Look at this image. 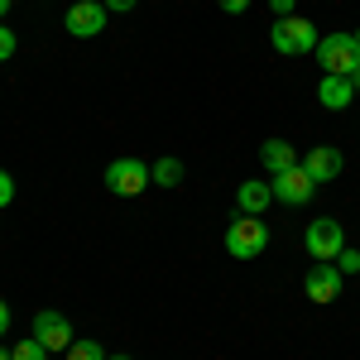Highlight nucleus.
I'll list each match as a JSON object with an SVG mask.
<instances>
[{"label": "nucleus", "instance_id": "f257e3e1", "mask_svg": "<svg viewBox=\"0 0 360 360\" xmlns=\"http://www.w3.org/2000/svg\"><path fill=\"white\" fill-rule=\"evenodd\" d=\"M269 44H274V53H283V58L317 53V25L303 20V15H283V20H274V29H269Z\"/></svg>", "mask_w": 360, "mask_h": 360}, {"label": "nucleus", "instance_id": "f03ea898", "mask_svg": "<svg viewBox=\"0 0 360 360\" xmlns=\"http://www.w3.org/2000/svg\"><path fill=\"white\" fill-rule=\"evenodd\" d=\"M317 63H322L327 77H356L360 72L356 39H351V34H327V39H317Z\"/></svg>", "mask_w": 360, "mask_h": 360}, {"label": "nucleus", "instance_id": "7ed1b4c3", "mask_svg": "<svg viewBox=\"0 0 360 360\" xmlns=\"http://www.w3.org/2000/svg\"><path fill=\"white\" fill-rule=\"evenodd\" d=\"M226 250H231L236 259H255V255H264V250H269V226L259 221V217L236 212V221L226 226Z\"/></svg>", "mask_w": 360, "mask_h": 360}, {"label": "nucleus", "instance_id": "20e7f679", "mask_svg": "<svg viewBox=\"0 0 360 360\" xmlns=\"http://www.w3.org/2000/svg\"><path fill=\"white\" fill-rule=\"evenodd\" d=\"M303 250L312 255V259H336V255L346 250V231H341V221H336V217H317V221H307Z\"/></svg>", "mask_w": 360, "mask_h": 360}, {"label": "nucleus", "instance_id": "39448f33", "mask_svg": "<svg viewBox=\"0 0 360 360\" xmlns=\"http://www.w3.org/2000/svg\"><path fill=\"white\" fill-rule=\"evenodd\" d=\"M154 178H149V164L144 159H115L111 168H106V193H115V197H139L144 188H149Z\"/></svg>", "mask_w": 360, "mask_h": 360}, {"label": "nucleus", "instance_id": "423d86ee", "mask_svg": "<svg viewBox=\"0 0 360 360\" xmlns=\"http://www.w3.org/2000/svg\"><path fill=\"white\" fill-rule=\"evenodd\" d=\"M341 283H346V274L336 269V259H312V269L303 274V293L312 303H336Z\"/></svg>", "mask_w": 360, "mask_h": 360}, {"label": "nucleus", "instance_id": "0eeeda50", "mask_svg": "<svg viewBox=\"0 0 360 360\" xmlns=\"http://www.w3.org/2000/svg\"><path fill=\"white\" fill-rule=\"evenodd\" d=\"M106 5L101 0H72L68 5V15H63V29L72 34V39H96L101 29H106Z\"/></svg>", "mask_w": 360, "mask_h": 360}, {"label": "nucleus", "instance_id": "6e6552de", "mask_svg": "<svg viewBox=\"0 0 360 360\" xmlns=\"http://www.w3.org/2000/svg\"><path fill=\"white\" fill-rule=\"evenodd\" d=\"M269 188H274V202H283V207H307L312 202V193H317V183L307 178V168H288V173H274L269 178Z\"/></svg>", "mask_w": 360, "mask_h": 360}, {"label": "nucleus", "instance_id": "1a4fd4ad", "mask_svg": "<svg viewBox=\"0 0 360 360\" xmlns=\"http://www.w3.org/2000/svg\"><path fill=\"white\" fill-rule=\"evenodd\" d=\"M298 164L307 168V178H312V183H332L336 173L346 168V154H341L336 144H312V149H307Z\"/></svg>", "mask_w": 360, "mask_h": 360}, {"label": "nucleus", "instance_id": "9d476101", "mask_svg": "<svg viewBox=\"0 0 360 360\" xmlns=\"http://www.w3.org/2000/svg\"><path fill=\"white\" fill-rule=\"evenodd\" d=\"M34 336L49 346V351H68L77 336H72V322L63 317V312H53V307H44L39 317H34Z\"/></svg>", "mask_w": 360, "mask_h": 360}, {"label": "nucleus", "instance_id": "9b49d317", "mask_svg": "<svg viewBox=\"0 0 360 360\" xmlns=\"http://www.w3.org/2000/svg\"><path fill=\"white\" fill-rule=\"evenodd\" d=\"M356 77H327L322 72V82H317V101L327 106V111H346L351 101H356Z\"/></svg>", "mask_w": 360, "mask_h": 360}, {"label": "nucleus", "instance_id": "f8f14e48", "mask_svg": "<svg viewBox=\"0 0 360 360\" xmlns=\"http://www.w3.org/2000/svg\"><path fill=\"white\" fill-rule=\"evenodd\" d=\"M236 207H240L245 217H264V212L274 207V188L259 183V178H245V183L236 188Z\"/></svg>", "mask_w": 360, "mask_h": 360}, {"label": "nucleus", "instance_id": "ddd939ff", "mask_svg": "<svg viewBox=\"0 0 360 360\" xmlns=\"http://www.w3.org/2000/svg\"><path fill=\"white\" fill-rule=\"evenodd\" d=\"M259 164H264L269 178H274V173H288V168H298V149H293L288 139H264V144H259Z\"/></svg>", "mask_w": 360, "mask_h": 360}, {"label": "nucleus", "instance_id": "4468645a", "mask_svg": "<svg viewBox=\"0 0 360 360\" xmlns=\"http://www.w3.org/2000/svg\"><path fill=\"white\" fill-rule=\"evenodd\" d=\"M149 178L159 183V188H178L183 183V159H159V164H149Z\"/></svg>", "mask_w": 360, "mask_h": 360}, {"label": "nucleus", "instance_id": "2eb2a0df", "mask_svg": "<svg viewBox=\"0 0 360 360\" xmlns=\"http://www.w3.org/2000/svg\"><path fill=\"white\" fill-rule=\"evenodd\" d=\"M68 360H106V351H101V341H91V336H77V341L68 346Z\"/></svg>", "mask_w": 360, "mask_h": 360}, {"label": "nucleus", "instance_id": "dca6fc26", "mask_svg": "<svg viewBox=\"0 0 360 360\" xmlns=\"http://www.w3.org/2000/svg\"><path fill=\"white\" fill-rule=\"evenodd\" d=\"M10 356H15V360H49V346H44L39 336H25V341H15Z\"/></svg>", "mask_w": 360, "mask_h": 360}, {"label": "nucleus", "instance_id": "f3484780", "mask_svg": "<svg viewBox=\"0 0 360 360\" xmlns=\"http://www.w3.org/2000/svg\"><path fill=\"white\" fill-rule=\"evenodd\" d=\"M15 49H20L15 29H10V25H0V63H10V58H15Z\"/></svg>", "mask_w": 360, "mask_h": 360}, {"label": "nucleus", "instance_id": "a211bd4d", "mask_svg": "<svg viewBox=\"0 0 360 360\" xmlns=\"http://www.w3.org/2000/svg\"><path fill=\"white\" fill-rule=\"evenodd\" d=\"M336 269H341V274H360V250H341V255H336Z\"/></svg>", "mask_w": 360, "mask_h": 360}, {"label": "nucleus", "instance_id": "6ab92c4d", "mask_svg": "<svg viewBox=\"0 0 360 360\" xmlns=\"http://www.w3.org/2000/svg\"><path fill=\"white\" fill-rule=\"evenodd\" d=\"M10 202H15V178L0 168V207H10Z\"/></svg>", "mask_w": 360, "mask_h": 360}, {"label": "nucleus", "instance_id": "aec40b11", "mask_svg": "<svg viewBox=\"0 0 360 360\" xmlns=\"http://www.w3.org/2000/svg\"><path fill=\"white\" fill-rule=\"evenodd\" d=\"M269 10H274V20H283V15H298V0H269Z\"/></svg>", "mask_w": 360, "mask_h": 360}, {"label": "nucleus", "instance_id": "412c9836", "mask_svg": "<svg viewBox=\"0 0 360 360\" xmlns=\"http://www.w3.org/2000/svg\"><path fill=\"white\" fill-rule=\"evenodd\" d=\"M101 5H106V10H111V15H130V10H135L139 0H101Z\"/></svg>", "mask_w": 360, "mask_h": 360}, {"label": "nucleus", "instance_id": "4be33fe9", "mask_svg": "<svg viewBox=\"0 0 360 360\" xmlns=\"http://www.w3.org/2000/svg\"><path fill=\"white\" fill-rule=\"evenodd\" d=\"M217 5H221L226 15H245V10H250V0H217Z\"/></svg>", "mask_w": 360, "mask_h": 360}, {"label": "nucleus", "instance_id": "5701e85b", "mask_svg": "<svg viewBox=\"0 0 360 360\" xmlns=\"http://www.w3.org/2000/svg\"><path fill=\"white\" fill-rule=\"evenodd\" d=\"M0 336H10V307L0 303Z\"/></svg>", "mask_w": 360, "mask_h": 360}, {"label": "nucleus", "instance_id": "b1692460", "mask_svg": "<svg viewBox=\"0 0 360 360\" xmlns=\"http://www.w3.org/2000/svg\"><path fill=\"white\" fill-rule=\"evenodd\" d=\"M5 15H10V0H0V25H5Z\"/></svg>", "mask_w": 360, "mask_h": 360}, {"label": "nucleus", "instance_id": "393cba45", "mask_svg": "<svg viewBox=\"0 0 360 360\" xmlns=\"http://www.w3.org/2000/svg\"><path fill=\"white\" fill-rule=\"evenodd\" d=\"M0 360H15V356H10V351H5V346H0Z\"/></svg>", "mask_w": 360, "mask_h": 360}, {"label": "nucleus", "instance_id": "a878e982", "mask_svg": "<svg viewBox=\"0 0 360 360\" xmlns=\"http://www.w3.org/2000/svg\"><path fill=\"white\" fill-rule=\"evenodd\" d=\"M351 39H356V49H360V29H356V34H351Z\"/></svg>", "mask_w": 360, "mask_h": 360}, {"label": "nucleus", "instance_id": "bb28decb", "mask_svg": "<svg viewBox=\"0 0 360 360\" xmlns=\"http://www.w3.org/2000/svg\"><path fill=\"white\" fill-rule=\"evenodd\" d=\"M106 360H130V356H106Z\"/></svg>", "mask_w": 360, "mask_h": 360}, {"label": "nucleus", "instance_id": "cd10ccee", "mask_svg": "<svg viewBox=\"0 0 360 360\" xmlns=\"http://www.w3.org/2000/svg\"><path fill=\"white\" fill-rule=\"evenodd\" d=\"M356 86H360V72H356Z\"/></svg>", "mask_w": 360, "mask_h": 360}]
</instances>
